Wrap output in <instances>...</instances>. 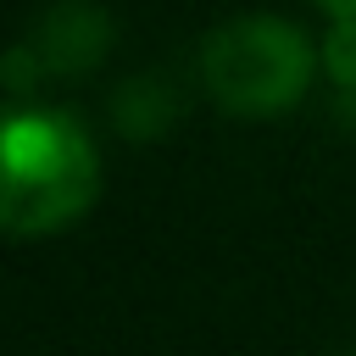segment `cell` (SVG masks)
<instances>
[{"label": "cell", "mask_w": 356, "mask_h": 356, "mask_svg": "<svg viewBox=\"0 0 356 356\" xmlns=\"http://www.w3.org/2000/svg\"><path fill=\"white\" fill-rule=\"evenodd\" d=\"M328 100H334V122H339L345 134H356V83H345V89H328Z\"/></svg>", "instance_id": "8992f818"}, {"label": "cell", "mask_w": 356, "mask_h": 356, "mask_svg": "<svg viewBox=\"0 0 356 356\" xmlns=\"http://www.w3.org/2000/svg\"><path fill=\"white\" fill-rule=\"evenodd\" d=\"M317 72L323 61L306 28H295L289 17H267V11L217 22L195 56L200 89L234 117H278L300 106Z\"/></svg>", "instance_id": "7a4b0ae2"}, {"label": "cell", "mask_w": 356, "mask_h": 356, "mask_svg": "<svg viewBox=\"0 0 356 356\" xmlns=\"http://www.w3.org/2000/svg\"><path fill=\"white\" fill-rule=\"evenodd\" d=\"M22 44L44 67V78H83V72H95L111 56L117 22H111V11L100 0H50L33 17Z\"/></svg>", "instance_id": "3957f363"}, {"label": "cell", "mask_w": 356, "mask_h": 356, "mask_svg": "<svg viewBox=\"0 0 356 356\" xmlns=\"http://www.w3.org/2000/svg\"><path fill=\"white\" fill-rule=\"evenodd\" d=\"M323 17H356V0H317Z\"/></svg>", "instance_id": "52a82bcc"}, {"label": "cell", "mask_w": 356, "mask_h": 356, "mask_svg": "<svg viewBox=\"0 0 356 356\" xmlns=\"http://www.w3.org/2000/svg\"><path fill=\"white\" fill-rule=\"evenodd\" d=\"M178 111H184V100H178V83L167 72H134L111 89V128L122 139L150 145L178 122Z\"/></svg>", "instance_id": "277c9868"}, {"label": "cell", "mask_w": 356, "mask_h": 356, "mask_svg": "<svg viewBox=\"0 0 356 356\" xmlns=\"http://www.w3.org/2000/svg\"><path fill=\"white\" fill-rule=\"evenodd\" d=\"M0 222L11 239L72 228L100 195V150L78 117L56 106H11L0 134Z\"/></svg>", "instance_id": "6da1fadb"}, {"label": "cell", "mask_w": 356, "mask_h": 356, "mask_svg": "<svg viewBox=\"0 0 356 356\" xmlns=\"http://www.w3.org/2000/svg\"><path fill=\"white\" fill-rule=\"evenodd\" d=\"M317 61H323L328 89L356 83V17H328V28L317 39Z\"/></svg>", "instance_id": "5b68a950"}]
</instances>
